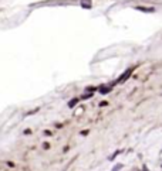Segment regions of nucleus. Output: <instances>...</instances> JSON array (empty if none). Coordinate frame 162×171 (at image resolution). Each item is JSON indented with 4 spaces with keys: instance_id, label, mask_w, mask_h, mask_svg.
<instances>
[{
    "instance_id": "obj_1",
    "label": "nucleus",
    "mask_w": 162,
    "mask_h": 171,
    "mask_svg": "<svg viewBox=\"0 0 162 171\" xmlns=\"http://www.w3.org/2000/svg\"><path fill=\"white\" fill-rule=\"evenodd\" d=\"M132 71H134L132 68H129V69H127L125 72L122 74L121 77H119V78H118V79H117V82H115V84H122V82H124V81H127V79H128L129 77H131V74H132Z\"/></svg>"
},
{
    "instance_id": "obj_2",
    "label": "nucleus",
    "mask_w": 162,
    "mask_h": 171,
    "mask_svg": "<svg viewBox=\"0 0 162 171\" xmlns=\"http://www.w3.org/2000/svg\"><path fill=\"white\" fill-rule=\"evenodd\" d=\"M78 102H80V99H78V98H74V99H71L70 102H68V108H74V106L77 105Z\"/></svg>"
},
{
    "instance_id": "obj_3",
    "label": "nucleus",
    "mask_w": 162,
    "mask_h": 171,
    "mask_svg": "<svg viewBox=\"0 0 162 171\" xmlns=\"http://www.w3.org/2000/svg\"><path fill=\"white\" fill-rule=\"evenodd\" d=\"M110 91H111V88H110V86H101V88H99V93H103V95L108 93Z\"/></svg>"
},
{
    "instance_id": "obj_4",
    "label": "nucleus",
    "mask_w": 162,
    "mask_h": 171,
    "mask_svg": "<svg viewBox=\"0 0 162 171\" xmlns=\"http://www.w3.org/2000/svg\"><path fill=\"white\" fill-rule=\"evenodd\" d=\"M136 10L147 11V13H152V11H154V9H147V7H136Z\"/></svg>"
},
{
    "instance_id": "obj_5",
    "label": "nucleus",
    "mask_w": 162,
    "mask_h": 171,
    "mask_svg": "<svg viewBox=\"0 0 162 171\" xmlns=\"http://www.w3.org/2000/svg\"><path fill=\"white\" fill-rule=\"evenodd\" d=\"M121 168H122V164H117V165H114V168H112L111 171H119Z\"/></svg>"
},
{
    "instance_id": "obj_6",
    "label": "nucleus",
    "mask_w": 162,
    "mask_h": 171,
    "mask_svg": "<svg viewBox=\"0 0 162 171\" xmlns=\"http://www.w3.org/2000/svg\"><path fill=\"white\" fill-rule=\"evenodd\" d=\"M119 153H121V150H118L117 153H114V154H112V156L110 157V160H114V158H115V157H117V156H118V154H119Z\"/></svg>"
},
{
    "instance_id": "obj_7",
    "label": "nucleus",
    "mask_w": 162,
    "mask_h": 171,
    "mask_svg": "<svg viewBox=\"0 0 162 171\" xmlns=\"http://www.w3.org/2000/svg\"><path fill=\"white\" fill-rule=\"evenodd\" d=\"M85 91H88V92H91V93H92V92L95 91V88H94V86H88L87 89H85Z\"/></svg>"
},
{
    "instance_id": "obj_8",
    "label": "nucleus",
    "mask_w": 162,
    "mask_h": 171,
    "mask_svg": "<svg viewBox=\"0 0 162 171\" xmlns=\"http://www.w3.org/2000/svg\"><path fill=\"white\" fill-rule=\"evenodd\" d=\"M91 96H92V93H87V95H84L81 99H88V98H91Z\"/></svg>"
}]
</instances>
